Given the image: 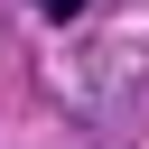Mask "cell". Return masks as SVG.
<instances>
[{
  "instance_id": "6da1fadb",
  "label": "cell",
  "mask_w": 149,
  "mask_h": 149,
  "mask_svg": "<svg viewBox=\"0 0 149 149\" xmlns=\"http://www.w3.org/2000/svg\"><path fill=\"white\" fill-rule=\"evenodd\" d=\"M74 9H84V0H37V19H74Z\"/></svg>"
}]
</instances>
